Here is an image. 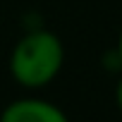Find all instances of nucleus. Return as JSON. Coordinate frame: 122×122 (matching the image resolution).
Returning a JSON list of instances; mask_svg holds the SVG:
<instances>
[{
	"label": "nucleus",
	"mask_w": 122,
	"mask_h": 122,
	"mask_svg": "<svg viewBox=\"0 0 122 122\" xmlns=\"http://www.w3.org/2000/svg\"><path fill=\"white\" fill-rule=\"evenodd\" d=\"M65 62V48L53 31L36 29L24 34L10 57L12 77L29 89H38L50 84Z\"/></svg>",
	"instance_id": "nucleus-1"
},
{
	"label": "nucleus",
	"mask_w": 122,
	"mask_h": 122,
	"mask_svg": "<svg viewBox=\"0 0 122 122\" xmlns=\"http://www.w3.org/2000/svg\"><path fill=\"white\" fill-rule=\"evenodd\" d=\"M0 122H70V120L57 105H53L48 101L19 98L3 110Z\"/></svg>",
	"instance_id": "nucleus-2"
},
{
	"label": "nucleus",
	"mask_w": 122,
	"mask_h": 122,
	"mask_svg": "<svg viewBox=\"0 0 122 122\" xmlns=\"http://www.w3.org/2000/svg\"><path fill=\"white\" fill-rule=\"evenodd\" d=\"M117 57H120V62H122V34H120V41H117Z\"/></svg>",
	"instance_id": "nucleus-4"
},
{
	"label": "nucleus",
	"mask_w": 122,
	"mask_h": 122,
	"mask_svg": "<svg viewBox=\"0 0 122 122\" xmlns=\"http://www.w3.org/2000/svg\"><path fill=\"white\" fill-rule=\"evenodd\" d=\"M115 101H117V108H120V112H122V79H120V84H117V91H115Z\"/></svg>",
	"instance_id": "nucleus-3"
}]
</instances>
